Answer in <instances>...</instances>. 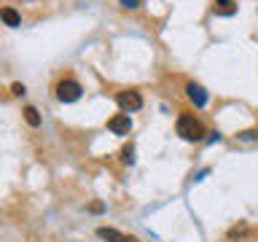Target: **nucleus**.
<instances>
[{"label":"nucleus","mask_w":258,"mask_h":242,"mask_svg":"<svg viewBox=\"0 0 258 242\" xmlns=\"http://www.w3.org/2000/svg\"><path fill=\"white\" fill-rule=\"evenodd\" d=\"M124 161H126V164H132V161H135V145H126V148H124Z\"/></svg>","instance_id":"9d476101"},{"label":"nucleus","mask_w":258,"mask_h":242,"mask_svg":"<svg viewBox=\"0 0 258 242\" xmlns=\"http://www.w3.org/2000/svg\"><path fill=\"white\" fill-rule=\"evenodd\" d=\"M97 237L105 239V242H137L135 237H126V234H121L116 229H108V226H100V229H97Z\"/></svg>","instance_id":"39448f33"},{"label":"nucleus","mask_w":258,"mask_h":242,"mask_svg":"<svg viewBox=\"0 0 258 242\" xmlns=\"http://www.w3.org/2000/svg\"><path fill=\"white\" fill-rule=\"evenodd\" d=\"M175 129H177V135H180L183 140H188V143H197V140L205 137V127H202V121L188 116V113H183V116L177 118V127Z\"/></svg>","instance_id":"f257e3e1"},{"label":"nucleus","mask_w":258,"mask_h":242,"mask_svg":"<svg viewBox=\"0 0 258 242\" xmlns=\"http://www.w3.org/2000/svg\"><path fill=\"white\" fill-rule=\"evenodd\" d=\"M121 6H124V8H137V6H140V0H121Z\"/></svg>","instance_id":"9b49d317"},{"label":"nucleus","mask_w":258,"mask_h":242,"mask_svg":"<svg viewBox=\"0 0 258 242\" xmlns=\"http://www.w3.org/2000/svg\"><path fill=\"white\" fill-rule=\"evenodd\" d=\"M108 129L116 135H129V129H132V118H129V113H118V116H113L108 121Z\"/></svg>","instance_id":"20e7f679"},{"label":"nucleus","mask_w":258,"mask_h":242,"mask_svg":"<svg viewBox=\"0 0 258 242\" xmlns=\"http://www.w3.org/2000/svg\"><path fill=\"white\" fill-rule=\"evenodd\" d=\"M11 92H14L16 97H22V94H24V86H22V84H14V86H11Z\"/></svg>","instance_id":"f8f14e48"},{"label":"nucleus","mask_w":258,"mask_h":242,"mask_svg":"<svg viewBox=\"0 0 258 242\" xmlns=\"http://www.w3.org/2000/svg\"><path fill=\"white\" fill-rule=\"evenodd\" d=\"M116 102H118V108L124 110V113H132V110H140L143 108V97L137 94V92H118L116 94Z\"/></svg>","instance_id":"7ed1b4c3"},{"label":"nucleus","mask_w":258,"mask_h":242,"mask_svg":"<svg viewBox=\"0 0 258 242\" xmlns=\"http://www.w3.org/2000/svg\"><path fill=\"white\" fill-rule=\"evenodd\" d=\"M0 19H3L8 27H19V22H22L19 14H16L14 8H0Z\"/></svg>","instance_id":"0eeeda50"},{"label":"nucleus","mask_w":258,"mask_h":242,"mask_svg":"<svg viewBox=\"0 0 258 242\" xmlns=\"http://www.w3.org/2000/svg\"><path fill=\"white\" fill-rule=\"evenodd\" d=\"M102 210H105L102 202H94V205H92V213H102Z\"/></svg>","instance_id":"ddd939ff"},{"label":"nucleus","mask_w":258,"mask_h":242,"mask_svg":"<svg viewBox=\"0 0 258 242\" xmlns=\"http://www.w3.org/2000/svg\"><path fill=\"white\" fill-rule=\"evenodd\" d=\"M185 92H188V97L194 100V105H197V108H205V105H207V92H205L199 84H188V89H185Z\"/></svg>","instance_id":"423d86ee"},{"label":"nucleus","mask_w":258,"mask_h":242,"mask_svg":"<svg viewBox=\"0 0 258 242\" xmlns=\"http://www.w3.org/2000/svg\"><path fill=\"white\" fill-rule=\"evenodd\" d=\"M78 97H81V84L78 81L68 78V81H59V84H56V100L59 102H76Z\"/></svg>","instance_id":"f03ea898"},{"label":"nucleus","mask_w":258,"mask_h":242,"mask_svg":"<svg viewBox=\"0 0 258 242\" xmlns=\"http://www.w3.org/2000/svg\"><path fill=\"white\" fill-rule=\"evenodd\" d=\"M234 11H237V6H234V0H218V3H215V14L231 16Z\"/></svg>","instance_id":"6e6552de"},{"label":"nucleus","mask_w":258,"mask_h":242,"mask_svg":"<svg viewBox=\"0 0 258 242\" xmlns=\"http://www.w3.org/2000/svg\"><path fill=\"white\" fill-rule=\"evenodd\" d=\"M24 118H27L30 127H40V116H38V110L32 108V105H30V108H24Z\"/></svg>","instance_id":"1a4fd4ad"}]
</instances>
